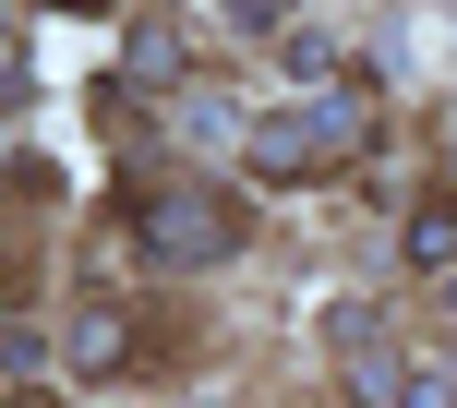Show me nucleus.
I'll use <instances>...</instances> for the list:
<instances>
[{
    "label": "nucleus",
    "instance_id": "f257e3e1",
    "mask_svg": "<svg viewBox=\"0 0 457 408\" xmlns=\"http://www.w3.org/2000/svg\"><path fill=\"white\" fill-rule=\"evenodd\" d=\"M361 85H337V96H301V109H277V120H253V157H265V181H313L325 157H349L361 144Z\"/></svg>",
    "mask_w": 457,
    "mask_h": 408
},
{
    "label": "nucleus",
    "instance_id": "f03ea898",
    "mask_svg": "<svg viewBox=\"0 0 457 408\" xmlns=\"http://www.w3.org/2000/svg\"><path fill=\"white\" fill-rule=\"evenodd\" d=\"M217 241H228L217 204H193V192H157V204H145V252H169V265H181V252H217Z\"/></svg>",
    "mask_w": 457,
    "mask_h": 408
},
{
    "label": "nucleus",
    "instance_id": "7ed1b4c3",
    "mask_svg": "<svg viewBox=\"0 0 457 408\" xmlns=\"http://www.w3.org/2000/svg\"><path fill=\"white\" fill-rule=\"evenodd\" d=\"M410 265H457V204H421L410 216Z\"/></svg>",
    "mask_w": 457,
    "mask_h": 408
},
{
    "label": "nucleus",
    "instance_id": "20e7f679",
    "mask_svg": "<svg viewBox=\"0 0 457 408\" xmlns=\"http://www.w3.org/2000/svg\"><path fill=\"white\" fill-rule=\"evenodd\" d=\"M228 133H241V120H228V96L193 85V96H181V144H228Z\"/></svg>",
    "mask_w": 457,
    "mask_h": 408
},
{
    "label": "nucleus",
    "instance_id": "39448f33",
    "mask_svg": "<svg viewBox=\"0 0 457 408\" xmlns=\"http://www.w3.org/2000/svg\"><path fill=\"white\" fill-rule=\"evenodd\" d=\"M72 361L109 372V361H120V313H85V324H72Z\"/></svg>",
    "mask_w": 457,
    "mask_h": 408
},
{
    "label": "nucleus",
    "instance_id": "423d86ee",
    "mask_svg": "<svg viewBox=\"0 0 457 408\" xmlns=\"http://www.w3.org/2000/svg\"><path fill=\"white\" fill-rule=\"evenodd\" d=\"M397 408H457V372H421V385L397 396Z\"/></svg>",
    "mask_w": 457,
    "mask_h": 408
},
{
    "label": "nucleus",
    "instance_id": "0eeeda50",
    "mask_svg": "<svg viewBox=\"0 0 457 408\" xmlns=\"http://www.w3.org/2000/svg\"><path fill=\"white\" fill-rule=\"evenodd\" d=\"M241 12H289V0H241Z\"/></svg>",
    "mask_w": 457,
    "mask_h": 408
},
{
    "label": "nucleus",
    "instance_id": "6e6552de",
    "mask_svg": "<svg viewBox=\"0 0 457 408\" xmlns=\"http://www.w3.org/2000/svg\"><path fill=\"white\" fill-rule=\"evenodd\" d=\"M61 12H85V0H61Z\"/></svg>",
    "mask_w": 457,
    "mask_h": 408
}]
</instances>
